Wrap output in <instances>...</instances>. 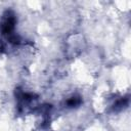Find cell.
<instances>
[{
    "mask_svg": "<svg viewBox=\"0 0 131 131\" xmlns=\"http://www.w3.org/2000/svg\"><path fill=\"white\" fill-rule=\"evenodd\" d=\"M14 27V18L13 17H9L5 20L3 27H2V30H3V33L4 34H10L12 29Z\"/></svg>",
    "mask_w": 131,
    "mask_h": 131,
    "instance_id": "cell-1",
    "label": "cell"
},
{
    "mask_svg": "<svg viewBox=\"0 0 131 131\" xmlns=\"http://www.w3.org/2000/svg\"><path fill=\"white\" fill-rule=\"evenodd\" d=\"M79 102H80L79 99H77V98H72L71 100L68 101V104H70V105H76V104H78Z\"/></svg>",
    "mask_w": 131,
    "mask_h": 131,
    "instance_id": "cell-2",
    "label": "cell"
}]
</instances>
